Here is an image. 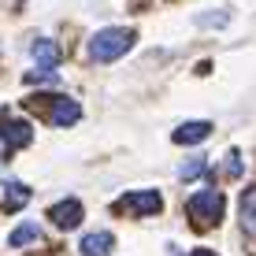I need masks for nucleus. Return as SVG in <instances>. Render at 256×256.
Wrapping results in <instances>:
<instances>
[{"label": "nucleus", "mask_w": 256, "mask_h": 256, "mask_svg": "<svg viewBox=\"0 0 256 256\" xmlns=\"http://www.w3.org/2000/svg\"><path fill=\"white\" fill-rule=\"evenodd\" d=\"M82 119V104L70 100V96H52L48 100V122H56V126H74V122Z\"/></svg>", "instance_id": "obj_4"}, {"label": "nucleus", "mask_w": 256, "mask_h": 256, "mask_svg": "<svg viewBox=\"0 0 256 256\" xmlns=\"http://www.w3.org/2000/svg\"><path fill=\"white\" fill-rule=\"evenodd\" d=\"M200 171H204V156H197V160H186V164H182V174H178V178H197Z\"/></svg>", "instance_id": "obj_13"}, {"label": "nucleus", "mask_w": 256, "mask_h": 256, "mask_svg": "<svg viewBox=\"0 0 256 256\" xmlns=\"http://www.w3.org/2000/svg\"><path fill=\"white\" fill-rule=\"evenodd\" d=\"M26 200H30V190H26L22 182H8L4 186V208L8 212H19Z\"/></svg>", "instance_id": "obj_11"}, {"label": "nucleus", "mask_w": 256, "mask_h": 256, "mask_svg": "<svg viewBox=\"0 0 256 256\" xmlns=\"http://www.w3.org/2000/svg\"><path fill=\"white\" fill-rule=\"evenodd\" d=\"M30 56H34V64H38L41 70H56V67H60V45H56V41H48V38H38V41H34Z\"/></svg>", "instance_id": "obj_8"}, {"label": "nucleus", "mask_w": 256, "mask_h": 256, "mask_svg": "<svg viewBox=\"0 0 256 256\" xmlns=\"http://www.w3.org/2000/svg\"><path fill=\"white\" fill-rule=\"evenodd\" d=\"M226 174H242V156H238V152L226 156Z\"/></svg>", "instance_id": "obj_15"}, {"label": "nucleus", "mask_w": 256, "mask_h": 256, "mask_svg": "<svg viewBox=\"0 0 256 256\" xmlns=\"http://www.w3.org/2000/svg\"><path fill=\"white\" fill-rule=\"evenodd\" d=\"M38 238H41L38 223H22V226H15V230H12V238H8V245H12V249H22V245H34Z\"/></svg>", "instance_id": "obj_12"}, {"label": "nucleus", "mask_w": 256, "mask_h": 256, "mask_svg": "<svg viewBox=\"0 0 256 256\" xmlns=\"http://www.w3.org/2000/svg\"><path fill=\"white\" fill-rule=\"evenodd\" d=\"M226 19H230V15H226V12H208V15H200L197 22H204V26H212V22H226Z\"/></svg>", "instance_id": "obj_14"}, {"label": "nucleus", "mask_w": 256, "mask_h": 256, "mask_svg": "<svg viewBox=\"0 0 256 256\" xmlns=\"http://www.w3.org/2000/svg\"><path fill=\"white\" fill-rule=\"evenodd\" d=\"M119 208L126 212H138V216H156V212L164 208V197L156 190H141V193H126V197L119 200Z\"/></svg>", "instance_id": "obj_5"}, {"label": "nucleus", "mask_w": 256, "mask_h": 256, "mask_svg": "<svg viewBox=\"0 0 256 256\" xmlns=\"http://www.w3.org/2000/svg\"><path fill=\"white\" fill-rule=\"evenodd\" d=\"M134 45H138L134 26H104L90 38V56L96 64H112V60H122Z\"/></svg>", "instance_id": "obj_1"}, {"label": "nucleus", "mask_w": 256, "mask_h": 256, "mask_svg": "<svg viewBox=\"0 0 256 256\" xmlns=\"http://www.w3.org/2000/svg\"><path fill=\"white\" fill-rule=\"evenodd\" d=\"M190 256H216V252H212V249H193Z\"/></svg>", "instance_id": "obj_16"}, {"label": "nucleus", "mask_w": 256, "mask_h": 256, "mask_svg": "<svg viewBox=\"0 0 256 256\" xmlns=\"http://www.w3.org/2000/svg\"><path fill=\"white\" fill-rule=\"evenodd\" d=\"M112 245H116V238L108 230H93V234H86L82 242H78V252L82 256H104V252H112Z\"/></svg>", "instance_id": "obj_9"}, {"label": "nucleus", "mask_w": 256, "mask_h": 256, "mask_svg": "<svg viewBox=\"0 0 256 256\" xmlns=\"http://www.w3.org/2000/svg\"><path fill=\"white\" fill-rule=\"evenodd\" d=\"M226 212V200L219 190H200L190 197V223L200 226V230H208V226H216L219 219H223Z\"/></svg>", "instance_id": "obj_2"}, {"label": "nucleus", "mask_w": 256, "mask_h": 256, "mask_svg": "<svg viewBox=\"0 0 256 256\" xmlns=\"http://www.w3.org/2000/svg\"><path fill=\"white\" fill-rule=\"evenodd\" d=\"M208 134H212V122H208V119H197V122H182V126L171 134V141H174V145H186V148H190V145H200Z\"/></svg>", "instance_id": "obj_7"}, {"label": "nucleus", "mask_w": 256, "mask_h": 256, "mask_svg": "<svg viewBox=\"0 0 256 256\" xmlns=\"http://www.w3.org/2000/svg\"><path fill=\"white\" fill-rule=\"evenodd\" d=\"M82 216H86V208H82V200H74V197H67V200H60V204L48 208V219L60 230H74V226L82 223Z\"/></svg>", "instance_id": "obj_3"}, {"label": "nucleus", "mask_w": 256, "mask_h": 256, "mask_svg": "<svg viewBox=\"0 0 256 256\" xmlns=\"http://www.w3.org/2000/svg\"><path fill=\"white\" fill-rule=\"evenodd\" d=\"M0 138H4L8 148H22V145L34 141V126L22 122V119H4V122H0Z\"/></svg>", "instance_id": "obj_6"}, {"label": "nucleus", "mask_w": 256, "mask_h": 256, "mask_svg": "<svg viewBox=\"0 0 256 256\" xmlns=\"http://www.w3.org/2000/svg\"><path fill=\"white\" fill-rule=\"evenodd\" d=\"M242 230L256 238V186L242 193Z\"/></svg>", "instance_id": "obj_10"}]
</instances>
